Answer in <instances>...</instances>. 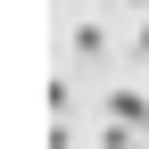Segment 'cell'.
Segmentation results:
<instances>
[{
	"mask_svg": "<svg viewBox=\"0 0 149 149\" xmlns=\"http://www.w3.org/2000/svg\"><path fill=\"white\" fill-rule=\"evenodd\" d=\"M141 141H149V108H141Z\"/></svg>",
	"mask_w": 149,
	"mask_h": 149,
	"instance_id": "obj_6",
	"label": "cell"
},
{
	"mask_svg": "<svg viewBox=\"0 0 149 149\" xmlns=\"http://www.w3.org/2000/svg\"><path fill=\"white\" fill-rule=\"evenodd\" d=\"M133 58H149V17H141V33H133Z\"/></svg>",
	"mask_w": 149,
	"mask_h": 149,
	"instance_id": "obj_4",
	"label": "cell"
},
{
	"mask_svg": "<svg viewBox=\"0 0 149 149\" xmlns=\"http://www.w3.org/2000/svg\"><path fill=\"white\" fill-rule=\"evenodd\" d=\"M141 108H149V100H141L133 83H124V91H108V116H124V124H141Z\"/></svg>",
	"mask_w": 149,
	"mask_h": 149,
	"instance_id": "obj_2",
	"label": "cell"
},
{
	"mask_svg": "<svg viewBox=\"0 0 149 149\" xmlns=\"http://www.w3.org/2000/svg\"><path fill=\"white\" fill-rule=\"evenodd\" d=\"M124 8H133V17H149V0H124Z\"/></svg>",
	"mask_w": 149,
	"mask_h": 149,
	"instance_id": "obj_5",
	"label": "cell"
},
{
	"mask_svg": "<svg viewBox=\"0 0 149 149\" xmlns=\"http://www.w3.org/2000/svg\"><path fill=\"white\" fill-rule=\"evenodd\" d=\"M74 58H108V33L91 25V17H83V25H74Z\"/></svg>",
	"mask_w": 149,
	"mask_h": 149,
	"instance_id": "obj_1",
	"label": "cell"
},
{
	"mask_svg": "<svg viewBox=\"0 0 149 149\" xmlns=\"http://www.w3.org/2000/svg\"><path fill=\"white\" fill-rule=\"evenodd\" d=\"M100 149H141V141H133V124L116 116V124H100Z\"/></svg>",
	"mask_w": 149,
	"mask_h": 149,
	"instance_id": "obj_3",
	"label": "cell"
}]
</instances>
